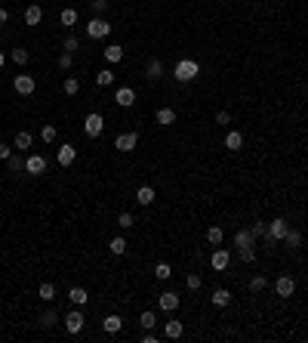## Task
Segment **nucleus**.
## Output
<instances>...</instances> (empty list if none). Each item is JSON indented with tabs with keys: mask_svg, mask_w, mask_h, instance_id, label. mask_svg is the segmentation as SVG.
Returning a JSON list of instances; mask_svg holds the SVG:
<instances>
[{
	"mask_svg": "<svg viewBox=\"0 0 308 343\" xmlns=\"http://www.w3.org/2000/svg\"><path fill=\"white\" fill-rule=\"evenodd\" d=\"M216 124H225V127H228V124H231V115H228V112H219V115H216Z\"/></svg>",
	"mask_w": 308,
	"mask_h": 343,
	"instance_id": "nucleus-48",
	"label": "nucleus"
},
{
	"mask_svg": "<svg viewBox=\"0 0 308 343\" xmlns=\"http://www.w3.org/2000/svg\"><path fill=\"white\" fill-rule=\"evenodd\" d=\"M89 7H93V13H96V16H102V13L108 10V0H89Z\"/></svg>",
	"mask_w": 308,
	"mask_h": 343,
	"instance_id": "nucleus-46",
	"label": "nucleus"
},
{
	"mask_svg": "<svg viewBox=\"0 0 308 343\" xmlns=\"http://www.w3.org/2000/svg\"><path fill=\"white\" fill-rule=\"evenodd\" d=\"M62 321H65V331H68V334H80V331H83V324H86V318H83L80 309H71Z\"/></svg>",
	"mask_w": 308,
	"mask_h": 343,
	"instance_id": "nucleus-6",
	"label": "nucleus"
},
{
	"mask_svg": "<svg viewBox=\"0 0 308 343\" xmlns=\"http://www.w3.org/2000/svg\"><path fill=\"white\" fill-rule=\"evenodd\" d=\"M96 84H99V87H111V84H114V71H111V68H102L99 75H96Z\"/></svg>",
	"mask_w": 308,
	"mask_h": 343,
	"instance_id": "nucleus-28",
	"label": "nucleus"
},
{
	"mask_svg": "<svg viewBox=\"0 0 308 343\" xmlns=\"http://www.w3.org/2000/svg\"><path fill=\"white\" fill-rule=\"evenodd\" d=\"M197 75H201V65H197L194 59H179V62H176V81H179V84H188V81H194Z\"/></svg>",
	"mask_w": 308,
	"mask_h": 343,
	"instance_id": "nucleus-1",
	"label": "nucleus"
},
{
	"mask_svg": "<svg viewBox=\"0 0 308 343\" xmlns=\"http://www.w3.org/2000/svg\"><path fill=\"white\" fill-rule=\"evenodd\" d=\"M56 62H59V68H62V71H68V68H71V62H74V56H71V53H62V56H59Z\"/></svg>",
	"mask_w": 308,
	"mask_h": 343,
	"instance_id": "nucleus-45",
	"label": "nucleus"
},
{
	"mask_svg": "<svg viewBox=\"0 0 308 343\" xmlns=\"http://www.w3.org/2000/svg\"><path fill=\"white\" fill-rule=\"evenodd\" d=\"M228 263H231V257H228V250H225V247L213 250V257H210V266L216 269V272H225V269H228Z\"/></svg>",
	"mask_w": 308,
	"mask_h": 343,
	"instance_id": "nucleus-11",
	"label": "nucleus"
},
{
	"mask_svg": "<svg viewBox=\"0 0 308 343\" xmlns=\"http://www.w3.org/2000/svg\"><path fill=\"white\" fill-rule=\"evenodd\" d=\"M157 306H160L164 312H176V309H179V294H176V291H164V294L157 297Z\"/></svg>",
	"mask_w": 308,
	"mask_h": 343,
	"instance_id": "nucleus-10",
	"label": "nucleus"
},
{
	"mask_svg": "<svg viewBox=\"0 0 308 343\" xmlns=\"http://www.w3.org/2000/svg\"><path fill=\"white\" fill-rule=\"evenodd\" d=\"M284 241H287V247H299V244H302V232H299V229H287Z\"/></svg>",
	"mask_w": 308,
	"mask_h": 343,
	"instance_id": "nucleus-29",
	"label": "nucleus"
},
{
	"mask_svg": "<svg viewBox=\"0 0 308 343\" xmlns=\"http://www.w3.org/2000/svg\"><path fill=\"white\" fill-rule=\"evenodd\" d=\"M59 22H62L65 28L77 25V13H74V10H62V13H59Z\"/></svg>",
	"mask_w": 308,
	"mask_h": 343,
	"instance_id": "nucleus-31",
	"label": "nucleus"
},
{
	"mask_svg": "<svg viewBox=\"0 0 308 343\" xmlns=\"http://www.w3.org/2000/svg\"><path fill=\"white\" fill-rule=\"evenodd\" d=\"M108 250H111L114 257H123V254H126V238H123V235L111 238V241H108Z\"/></svg>",
	"mask_w": 308,
	"mask_h": 343,
	"instance_id": "nucleus-24",
	"label": "nucleus"
},
{
	"mask_svg": "<svg viewBox=\"0 0 308 343\" xmlns=\"http://www.w3.org/2000/svg\"><path fill=\"white\" fill-rule=\"evenodd\" d=\"M145 78H148V81H160V78H164V62H160V59H151L148 68H145Z\"/></svg>",
	"mask_w": 308,
	"mask_h": 343,
	"instance_id": "nucleus-18",
	"label": "nucleus"
},
{
	"mask_svg": "<svg viewBox=\"0 0 308 343\" xmlns=\"http://www.w3.org/2000/svg\"><path fill=\"white\" fill-rule=\"evenodd\" d=\"M62 90H65V93H68V96H77V93H80V81H77V78H65V84H62Z\"/></svg>",
	"mask_w": 308,
	"mask_h": 343,
	"instance_id": "nucleus-32",
	"label": "nucleus"
},
{
	"mask_svg": "<svg viewBox=\"0 0 308 343\" xmlns=\"http://www.w3.org/2000/svg\"><path fill=\"white\" fill-rule=\"evenodd\" d=\"M68 300L74 303V306H83V303L89 300V294H86V287H71V291H68Z\"/></svg>",
	"mask_w": 308,
	"mask_h": 343,
	"instance_id": "nucleus-23",
	"label": "nucleus"
},
{
	"mask_svg": "<svg viewBox=\"0 0 308 343\" xmlns=\"http://www.w3.org/2000/svg\"><path fill=\"white\" fill-rule=\"evenodd\" d=\"M102 130H105V118H102L99 112H89V115L83 118V133H86L89 139H96V136H102Z\"/></svg>",
	"mask_w": 308,
	"mask_h": 343,
	"instance_id": "nucleus-2",
	"label": "nucleus"
},
{
	"mask_svg": "<svg viewBox=\"0 0 308 343\" xmlns=\"http://www.w3.org/2000/svg\"><path fill=\"white\" fill-rule=\"evenodd\" d=\"M74 158H77V149L74 146H59V152H56V161H59V167H71L74 164Z\"/></svg>",
	"mask_w": 308,
	"mask_h": 343,
	"instance_id": "nucleus-9",
	"label": "nucleus"
},
{
	"mask_svg": "<svg viewBox=\"0 0 308 343\" xmlns=\"http://www.w3.org/2000/svg\"><path fill=\"white\" fill-rule=\"evenodd\" d=\"M238 257H241L244 263H256V244H250V247H241V250H238Z\"/></svg>",
	"mask_w": 308,
	"mask_h": 343,
	"instance_id": "nucleus-36",
	"label": "nucleus"
},
{
	"mask_svg": "<svg viewBox=\"0 0 308 343\" xmlns=\"http://www.w3.org/2000/svg\"><path fill=\"white\" fill-rule=\"evenodd\" d=\"M142 340H145V343H157V334H154V331H145Z\"/></svg>",
	"mask_w": 308,
	"mask_h": 343,
	"instance_id": "nucleus-49",
	"label": "nucleus"
},
{
	"mask_svg": "<svg viewBox=\"0 0 308 343\" xmlns=\"http://www.w3.org/2000/svg\"><path fill=\"white\" fill-rule=\"evenodd\" d=\"M108 34H111V25H108L102 16H96V19L86 25V38H93V41H102V38H108Z\"/></svg>",
	"mask_w": 308,
	"mask_h": 343,
	"instance_id": "nucleus-3",
	"label": "nucleus"
},
{
	"mask_svg": "<svg viewBox=\"0 0 308 343\" xmlns=\"http://www.w3.org/2000/svg\"><path fill=\"white\" fill-rule=\"evenodd\" d=\"M120 328H123V318H120L117 312H111V315L102 318V331H105V334H117Z\"/></svg>",
	"mask_w": 308,
	"mask_h": 343,
	"instance_id": "nucleus-14",
	"label": "nucleus"
},
{
	"mask_svg": "<svg viewBox=\"0 0 308 343\" xmlns=\"http://www.w3.org/2000/svg\"><path fill=\"white\" fill-rule=\"evenodd\" d=\"M210 300H213V306H228V303H231V294L225 291V287H219V291H213Z\"/></svg>",
	"mask_w": 308,
	"mask_h": 343,
	"instance_id": "nucleus-27",
	"label": "nucleus"
},
{
	"mask_svg": "<svg viewBox=\"0 0 308 343\" xmlns=\"http://www.w3.org/2000/svg\"><path fill=\"white\" fill-rule=\"evenodd\" d=\"M136 146H139V133H120L114 139V149L117 152H133Z\"/></svg>",
	"mask_w": 308,
	"mask_h": 343,
	"instance_id": "nucleus-8",
	"label": "nucleus"
},
{
	"mask_svg": "<svg viewBox=\"0 0 308 343\" xmlns=\"http://www.w3.org/2000/svg\"><path fill=\"white\" fill-rule=\"evenodd\" d=\"M77 50H80V41L74 38V34H68V38L62 41V53H71V56H74Z\"/></svg>",
	"mask_w": 308,
	"mask_h": 343,
	"instance_id": "nucleus-30",
	"label": "nucleus"
},
{
	"mask_svg": "<svg viewBox=\"0 0 308 343\" xmlns=\"http://www.w3.org/2000/svg\"><path fill=\"white\" fill-rule=\"evenodd\" d=\"M43 22V10L37 7V4H31L28 10H25V25H40Z\"/></svg>",
	"mask_w": 308,
	"mask_h": 343,
	"instance_id": "nucleus-19",
	"label": "nucleus"
},
{
	"mask_svg": "<svg viewBox=\"0 0 308 343\" xmlns=\"http://www.w3.org/2000/svg\"><path fill=\"white\" fill-rule=\"evenodd\" d=\"M37 297H40L43 303H52V300H56V284H52V281H43L40 291H37Z\"/></svg>",
	"mask_w": 308,
	"mask_h": 343,
	"instance_id": "nucleus-22",
	"label": "nucleus"
},
{
	"mask_svg": "<svg viewBox=\"0 0 308 343\" xmlns=\"http://www.w3.org/2000/svg\"><path fill=\"white\" fill-rule=\"evenodd\" d=\"M225 149H228V152H241V149H244V133L228 130V133H225Z\"/></svg>",
	"mask_w": 308,
	"mask_h": 343,
	"instance_id": "nucleus-15",
	"label": "nucleus"
},
{
	"mask_svg": "<svg viewBox=\"0 0 308 343\" xmlns=\"http://www.w3.org/2000/svg\"><path fill=\"white\" fill-rule=\"evenodd\" d=\"M139 324H142V328H145V331H151V328H154V324H157V318H154V312H142V315H139Z\"/></svg>",
	"mask_w": 308,
	"mask_h": 343,
	"instance_id": "nucleus-39",
	"label": "nucleus"
},
{
	"mask_svg": "<svg viewBox=\"0 0 308 343\" xmlns=\"http://www.w3.org/2000/svg\"><path fill=\"white\" fill-rule=\"evenodd\" d=\"M287 220H284V216H278V220H271L268 223V235H265V241L268 244H275V241H284V235H287Z\"/></svg>",
	"mask_w": 308,
	"mask_h": 343,
	"instance_id": "nucleus-4",
	"label": "nucleus"
},
{
	"mask_svg": "<svg viewBox=\"0 0 308 343\" xmlns=\"http://www.w3.org/2000/svg\"><path fill=\"white\" fill-rule=\"evenodd\" d=\"M120 59H123V47H120V44H108V47H105V62H108V65H117Z\"/></svg>",
	"mask_w": 308,
	"mask_h": 343,
	"instance_id": "nucleus-16",
	"label": "nucleus"
},
{
	"mask_svg": "<svg viewBox=\"0 0 308 343\" xmlns=\"http://www.w3.org/2000/svg\"><path fill=\"white\" fill-rule=\"evenodd\" d=\"M6 164H9V170H12V173H22V170H25V158H22V155H9Z\"/></svg>",
	"mask_w": 308,
	"mask_h": 343,
	"instance_id": "nucleus-35",
	"label": "nucleus"
},
{
	"mask_svg": "<svg viewBox=\"0 0 308 343\" xmlns=\"http://www.w3.org/2000/svg\"><path fill=\"white\" fill-rule=\"evenodd\" d=\"M56 318H59L56 312H52V309H46V312L40 315V324H43V328H52V324H56Z\"/></svg>",
	"mask_w": 308,
	"mask_h": 343,
	"instance_id": "nucleus-44",
	"label": "nucleus"
},
{
	"mask_svg": "<svg viewBox=\"0 0 308 343\" xmlns=\"http://www.w3.org/2000/svg\"><path fill=\"white\" fill-rule=\"evenodd\" d=\"M9 56H12V62H15V65H28V59H31V56H28V50H22V47H15V50L9 53Z\"/></svg>",
	"mask_w": 308,
	"mask_h": 343,
	"instance_id": "nucleus-34",
	"label": "nucleus"
},
{
	"mask_svg": "<svg viewBox=\"0 0 308 343\" xmlns=\"http://www.w3.org/2000/svg\"><path fill=\"white\" fill-rule=\"evenodd\" d=\"M40 139H43V142H56V127H52V124H43Z\"/></svg>",
	"mask_w": 308,
	"mask_h": 343,
	"instance_id": "nucleus-42",
	"label": "nucleus"
},
{
	"mask_svg": "<svg viewBox=\"0 0 308 343\" xmlns=\"http://www.w3.org/2000/svg\"><path fill=\"white\" fill-rule=\"evenodd\" d=\"M182 331H185V328H182V321H179V318H170V321L164 324V334H167L170 340H179V337H182Z\"/></svg>",
	"mask_w": 308,
	"mask_h": 343,
	"instance_id": "nucleus-20",
	"label": "nucleus"
},
{
	"mask_svg": "<svg viewBox=\"0 0 308 343\" xmlns=\"http://www.w3.org/2000/svg\"><path fill=\"white\" fill-rule=\"evenodd\" d=\"M117 226H120V229H133V226H136V216H133V213H120V216H117Z\"/></svg>",
	"mask_w": 308,
	"mask_h": 343,
	"instance_id": "nucleus-40",
	"label": "nucleus"
},
{
	"mask_svg": "<svg viewBox=\"0 0 308 343\" xmlns=\"http://www.w3.org/2000/svg\"><path fill=\"white\" fill-rule=\"evenodd\" d=\"M9 155H12V149L6 146V142H0V161H9Z\"/></svg>",
	"mask_w": 308,
	"mask_h": 343,
	"instance_id": "nucleus-47",
	"label": "nucleus"
},
{
	"mask_svg": "<svg viewBox=\"0 0 308 343\" xmlns=\"http://www.w3.org/2000/svg\"><path fill=\"white\" fill-rule=\"evenodd\" d=\"M293 291H296V281L290 278V275H281V278L275 281V294H278V297H293Z\"/></svg>",
	"mask_w": 308,
	"mask_h": 343,
	"instance_id": "nucleus-12",
	"label": "nucleus"
},
{
	"mask_svg": "<svg viewBox=\"0 0 308 343\" xmlns=\"http://www.w3.org/2000/svg\"><path fill=\"white\" fill-rule=\"evenodd\" d=\"M15 149H22V152H28V149H31V133H28V130L15 133Z\"/></svg>",
	"mask_w": 308,
	"mask_h": 343,
	"instance_id": "nucleus-33",
	"label": "nucleus"
},
{
	"mask_svg": "<svg viewBox=\"0 0 308 343\" xmlns=\"http://www.w3.org/2000/svg\"><path fill=\"white\" fill-rule=\"evenodd\" d=\"M250 232H253V238H265L268 235V223H253Z\"/></svg>",
	"mask_w": 308,
	"mask_h": 343,
	"instance_id": "nucleus-41",
	"label": "nucleus"
},
{
	"mask_svg": "<svg viewBox=\"0 0 308 343\" xmlns=\"http://www.w3.org/2000/svg\"><path fill=\"white\" fill-rule=\"evenodd\" d=\"M222 238H225V232H222L219 226H210V229H207V241H210L213 247H219V244H222Z\"/></svg>",
	"mask_w": 308,
	"mask_h": 343,
	"instance_id": "nucleus-26",
	"label": "nucleus"
},
{
	"mask_svg": "<svg viewBox=\"0 0 308 343\" xmlns=\"http://www.w3.org/2000/svg\"><path fill=\"white\" fill-rule=\"evenodd\" d=\"M114 102H117L120 108H130V105L136 102V90H133V87H120L117 93H114Z\"/></svg>",
	"mask_w": 308,
	"mask_h": 343,
	"instance_id": "nucleus-13",
	"label": "nucleus"
},
{
	"mask_svg": "<svg viewBox=\"0 0 308 343\" xmlns=\"http://www.w3.org/2000/svg\"><path fill=\"white\" fill-rule=\"evenodd\" d=\"M25 170H28L31 176L46 173V158H43V155H28V158H25Z\"/></svg>",
	"mask_w": 308,
	"mask_h": 343,
	"instance_id": "nucleus-7",
	"label": "nucleus"
},
{
	"mask_svg": "<svg viewBox=\"0 0 308 343\" xmlns=\"http://www.w3.org/2000/svg\"><path fill=\"white\" fill-rule=\"evenodd\" d=\"M154 121L160 124V127H170V124H176V112H173V108H160Z\"/></svg>",
	"mask_w": 308,
	"mask_h": 343,
	"instance_id": "nucleus-25",
	"label": "nucleus"
},
{
	"mask_svg": "<svg viewBox=\"0 0 308 343\" xmlns=\"http://www.w3.org/2000/svg\"><path fill=\"white\" fill-rule=\"evenodd\" d=\"M12 90H15L19 96H31L34 90H37V81H34L31 75H15V78H12Z\"/></svg>",
	"mask_w": 308,
	"mask_h": 343,
	"instance_id": "nucleus-5",
	"label": "nucleus"
},
{
	"mask_svg": "<svg viewBox=\"0 0 308 343\" xmlns=\"http://www.w3.org/2000/svg\"><path fill=\"white\" fill-rule=\"evenodd\" d=\"M136 201H139L142 207L154 204V189H151V186H139V192H136Z\"/></svg>",
	"mask_w": 308,
	"mask_h": 343,
	"instance_id": "nucleus-21",
	"label": "nucleus"
},
{
	"mask_svg": "<svg viewBox=\"0 0 308 343\" xmlns=\"http://www.w3.org/2000/svg\"><path fill=\"white\" fill-rule=\"evenodd\" d=\"M250 244H256V238H253V232L250 229H238V232H234V247H250Z\"/></svg>",
	"mask_w": 308,
	"mask_h": 343,
	"instance_id": "nucleus-17",
	"label": "nucleus"
},
{
	"mask_svg": "<svg viewBox=\"0 0 308 343\" xmlns=\"http://www.w3.org/2000/svg\"><path fill=\"white\" fill-rule=\"evenodd\" d=\"M6 22H9V13H6V10H0V28H3Z\"/></svg>",
	"mask_w": 308,
	"mask_h": 343,
	"instance_id": "nucleus-50",
	"label": "nucleus"
},
{
	"mask_svg": "<svg viewBox=\"0 0 308 343\" xmlns=\"http://www.w3.org/2000/svg\"><path fill=\"white\" fill-rule=\"evenodd\" d=\"M185 284H188V291H201L204 281H201V275H197V272H191V275L185 278Z\"/></svg>",
	"mask_w": 308,
	"mask_h": 343,
	"instance_id": "nucleus-43",
	"label": "nucleus"
},
{
	"mask_svg": "<svg viewBox=\"0 0 308 343\" xmlns=\"http://www.w3.org/2000/svg\"><path fill=\"white\" fill-rule=\"evenodd\" d=\"M3 62H6V53H0V68H3Z\"/></svg>",
	"mask_w": 308,
	"mask_h": 343,
	"instance_id": "nucleus-51",
	"label": "nucleus"
},
{
	"mask_svg": "<svg viewBox=\"0 0 308 343\" xmlns=\"http://www.w3.org/2000/svg\"><path fill=\"white\" fill-rule=\"evenodd\" d=\"M173 275V269H170V263H157L154 266V278H160V281H167Z\"/></svg>",
	"mask_w": 308,
	"mask_h": 343,
	"instance_id": "nucleus-37",
	"label": "nucleus"
},
{
	"mask_svg": "<svg viewBox=\"0 0 308 343\" xmlns=\"http://www.w3.org/2000/svg\"><path fill=\"white\" fill-rule=\"evenodd\" d=\"M265 287H268V278H265V275H253V281H250V291H253V294L265 291Z\"/></svg>",
	"mask_w": 308,
	"mask_h": 343,
	"instance_id": "nucleus-38",
	"label": "nucleus"
}]
</instances>
